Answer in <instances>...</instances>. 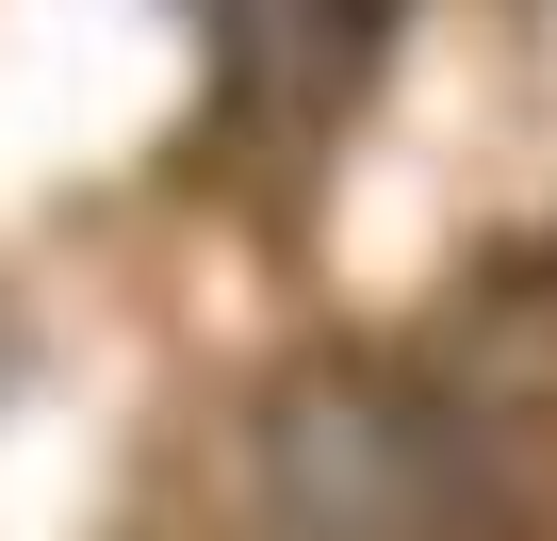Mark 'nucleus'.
<instances>
[{
	"label": "nucleus",
	"mask_w": 557,
	"mask_h": 541,
	"mask_svg": "<svg viewBox=\"0 0 557 541\" xmlns=\"http://www.w3.org/2000/svg\"><path fill=\"white\" fill-rule=\"evenodd\" d=\"M278 541H508V459L475 394L426 378H296L262 410Z\"/></svg>",
	"instance_id": "nucleus-1"
},
{
	"label": "nucleus",
	"mask_w": 557,
	"mask_h": 541,
	"mask_svg": "<svg viewBox=\"0 0 557 541\" xmlns=\"http://www.w3.org/2000/svg\"><path fill=\"white\" fill-rule=\"evenodd\" d=\"M213 50H230V99L246 115L329 132L361 99V66L394 50V0H213Z\"/></svg>",
	"instance_id": "nucleus-2"
}]
</instances>
